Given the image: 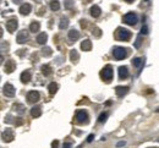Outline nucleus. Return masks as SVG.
Returning a JSON list of instances; mask_svg holds the SVG:
<instances>
[{
  "instance_id": "obj_1",
  "label": "nucleus",
  "mask_w": 159,
  "mask_h": 148,
  "mask_svg": "<svg viewBox=\"0 0 159 148\" xmlns=\"http://www.w3.org/2000/svg\"><path fill=\"white\" fill-rule=\"evenodd\" d=\"M116 38L119 40H122V42H127L128 39L131 38V32L126 28H117V32H116Z\"/></svg>"
},
{
  "instance_id": "obj_2",
  "label": "nucleus",
  "mask_w": 159,
  "mask_h": 148,
  "mask_svg": "<svg viewBox=\"0 0 159 148\" xmlns=\"http://www.w3.org/2000/svg\"><path fill=\"white\" fill-rule=\"evenodd\" d=\"M113 55L116 60H122L127 56V49L122 48V47H115L113 49Z\"/></svg>"
},
{
  "instance_id": "obj_3",
  "label": "nucleus",
  "mask_w": 159,
  "mask_h": 148,
  "mask_svg": "<svg viewBox=\"0 0 159 148\" xmlns=\"http://www.w3.org/2000/svg\"><path fill=\"white\" fill-rule=\"evenodd\" d=\"M101 77L105 81V82H110L113 79V69H111L110 65H107L102 71H101Z\"/></svg>"
},
{
  "instance_id": "obj_4",
  "label": "nucleus",
  "mask_w": 159,
  "mask_h": 148,
  "mask_svg": "<svg viewBox=\"0 0 159 148\" xmlns=\"http://www.w3.org/2000/svg\"><path fill=\"white\" fill-rule=\"evenodd\" d=\"M76 121L78 124H87L88 121V114L85 110H77L76 111Z\"/></svg>"
},
{
  "instance_id": "obj_5",
  "label": "nucleus",
  "mask_w": 159,
  "mask_h": 148,
  "mask_svg": "<svg viewBox=\"0 0 159 148\" xmlns=\"http://www.w3.org/2000/svg\"><path fill=\"white\" fill-rule=\"evenodd\" d=\"M124 22L126 23V25H130V26H135L137 23V16L135 15L133 13H128L124 16Z\"/></svg>"
},
{
  "instance_id": "obj_6",
  "label": "nucleus",
  "mask_w": 159,
  "mask_h": 148,
  "mask_svg": "<svg viewBox=\"0 0 159 148\" xmlns=\"http://www.w3.org/2000/svg\"><path fill=\"white\" fill-rule=\"evenodd\" d=\"M1 137H3V141H4V142H12L14 138H15L14 131H12L11 129H6V130H5V131L3 132Z\"/></svg>"
},
{
  "instance_id": "obj_7",
  "label": "nucleus",
  "mask_w": 159,
  "mask_h": 148,
  "mask_svg": "<svg viewBox=\"0 0 159 148\" xmlns=\"http://www.w3.org/2000/svg\"><path fill=\"white\" fill-rule=\"evenodd\" d=\"M39 98H40V94L37 91H31L27 94V99H28L29 103H37L39 100Z\"/></svg>"
},
{
  "instance_id": "obj_8",
  "label": "nucleus",
  "mask_w": 159,
  "mask_h": 148,
  "mask_svg": "<svg viewBox=\"0 0 159 148\" xmlns=\"http://www.w3.org/2000/svg\"><path fill=\"white\" fill-rule=\"evenodd\" d=\"M27 39H28V33H27L26 29H22V31H20L19 34H17V43H19V44H23V43L27 42Z\"/></svg>"
},
{
  "instance_id": "obj_9",
  "label": "nucleus",
  "mask_w": 159,
  "mask_h": 148,
  "mask_svg": "<svg viewBox=\"0 0 159 148\" xmlns=\"http://www.w3.org/2000/svg\"><path fill=\"white\" fill-rule=\"evenodd\" d=\"M4 94L6 97H14L15 96V87L11 83H6L4 86Z\"/></svg>"
},
{
  "instance_id": "obj_10",
  "label": "nucleus",
  "mask_w": 159,
  "mask_h": 148,
  "mask_svg": "<svg viewBox=\"0 0 159 148\" xmlns=\"http://www.w3.org/2000/svg\"><path fill=\"white\" fill-rule=\"evenodd\" d=\"M6 28L10 33H14L17 28V20L16 19H10L8 22H6Z\"/></svg>"
},
{
  "instance_id": "obj_11",
  "label": "nucleus",
  "mask_w": 159,
  "mask_h": 148,
  "mask_svg": "<svg viewBox=\"0 0 159 148\" xmlns=\"http://www.w3.org/2000/svg\"><path fill=\"white\" fill-rule=\"evenodd\" d=\"M15 69H16L15 61L12 60V59H9V60L6 61V64H5V72H6V74H11V72H14Z\"/></svg>"
},
{
  "instance_id": "obj_12",
  "label": "nucleus",
  "mask_w": 159,
  "mask_h": 148,
  "mask_svg": "<svg viewBox=\"0 0 159 148\" xmlns=\"http://www.w3.org/2000/svg\"><path fill=\"white\" fill-rule=\"evenodd\" d=\"M128 92V87H124V86H117L115 88V93L117 97H122Z\"/></svg>"
},
{
  "instance_id": "obj_13",
  "label": "nucleus",
  "mask_w": 159,
  "mask_h": 148,
  "mask_svg": "<svg viewBox=\"0 0 159 148\" xmlns=\"http://www.w3.org/2000/svg\"><path fill=\"white\" fill-rule=\"evenodd\" d=\"M128 77V70L126 66H120L119 67V79L120 80H125Z\"/></svg>"
},
{
  "instance_id": "obj_14",
  "label": "nucleus",
  "mask_w": 159,
  "mask_h": 148,
  "mask_svg": "<svg viewBox=\"0 0 159 148\" xmlns=\"http://www.w3.org/2000/svg\"><path fill=\"white\" fill-rule=\"evenodd\" d=\"M31 10H32V6L29 4H23L22 6L20 8V13L21 15H28L29 13H31Z\"/></svg>"
},
{
  "instance_id": "obj_15",
  "label": "nucleus",
  "mask_w": 159,
  "mask_h": 148,
  "mask_svg": "<svg viewBox=\"0 0 159 148\" xmlns=\"http://www.w3.org/2000/svg\"><path fill=\"white\" fill-rule=\"evenodd\" d=\"M29 80H31V72H29L28 70L23 71V72L21 74V81L23 82V83H27V82H29Z\"/></svg>"
},
{
  "instance_id": "obj_16",
  "label": "nucleus",
  "mask_w": 159,
  "mask_h": 148,
  "mask_svg": "<svg viewBox=\"0 0 159 148\" xmlns=\"http://www.w3.org/2000/svg\"><path fill=\"white\" fill-rule=\"evenodd\" d=\"M101 8L97 6V5H94V6L91 8V16L92 17H98V16H101Z\"/></svg>"
},
{
  "instance_id": "obj_17",
  "label": "nucleus",
  "mask_w": 159,
  "mask_h": 148,
  "mask_svg": "<svg viewBox=\"0 0 159 148\" xmlns=\"http://www.w3.org/2000/svg\"><path fill=\"white\" fill-rule=\"evenodd\" d=\"M81 48H82V50H86V51L91 50V49H92V43H91V40H90V39L83 40V42L81 43Z\"/></svg>"
},
{
  "instance_id": "obj_18",
  "label": "nucleus",
  "mask_w": 159,
  "mask_h": 148,
  "mask_svg": "<svg viewBox=\"0 0 159 148\" xmlns=\"http://www.w3.org/2000/svg\"><path fill=\"white\" fill-rule=\"evenodd\" d=\"M80 37V33L78 31H76V29H71V31L69 32V39L70 40H77Z\"/></svg>"
},
{
  "instance_id": "obj_19",
  "label": "nucleus",
  "mask_w": 159,
  "mask_h": 148,
  "mask_svg": "<svg viewBox=\"0 0 159 148\" xmlns=\"http://www.w3.org/2000/svg\"><path fill=\"white\" fill-rule=\"evenodd\" d=\"M143 59L142 58H135L133 59V60H132V65H133V66H136L137 69H141V67H142L143 66Z\"/></svg>"
},
{
  "instance_id": "obj_20",
  "label": "nucleus",
  "mask_w": 159,
  "mask_h": 148,
  "mask_svg": "<svg viewBox=\"0 0 159 148\" xmlns=\"http://www.w3.org/2000/svg\"><path fill=\"white\" fill-rule=\"evenodd\" d=\"M47 39H48L47 33H40V34H38V37H37V42H38V44H45Z\"/></svg>"
},
{
  "instance_id": "obj_21",
  "label": "nucleus",
  "mask_w": 159,
  "mask_h": 148,
  "mask_svg": "<svg viewBox=\"0 0 159 148\" xmlns=\"http://www.w3.org/2000/svg\"><path fill=\"white\" fill-rule=\"evenodd\" d=\"M40 114H42V110H40L39 106H34V108L31 109V115L33 117H38V116H40Z\"/></svg>"
},
{
  "instance_id": "obj_22",
  "label": "nucleus",
  "mask_w": 159,
  "mask_h": 148,
  "mask_svg": "<svg viewBox=\"0 0 159 148\" xmlns=\"http://www.w3.org/2000/svg\"><path fill=\"white\" fill-rule=\"evenodd\" d=\"M51 72H53V71H51V67L49 66V65H43V66H42V74L44 76H49Z\"/></svg>"
},
{
  "instance_id": "obj_23",
  "label": "nucleus",
  "mask_w": 159,
  "mask_h": 148,
  "mask_svg": "<svg viewBox=\"0 0 159 148\" xmlns=\"http://www.w3.org/2000/svg\"><path fill=\"white\" fill-rule=\"evenodd\" d=\"M39 27H40V25H39L38 22H32V23H31V26H29V31L36 33V32L39 31Z\"/></svg>"
},
{
  "instance_id": "obj_24",
  "label": "nucleus",
  "mask_w": 159,
  "mask_h": 148,
  "mask_svg": "<svg viewBox=\"0 0 159 148\" xmlns=\"http://www.w3.org/2000/svg\"><path fill=\"white\" fill-rule=\"evenodd\" d=\"M50 9L53 11H58L59 9H60V4H59L58 0H53V1H50Z\"/></svg>"
},
{
  "instance_id": "obj_25",
  "label": "nucleus",
  "mask_w": 159,
  "mask_h": 148,
  "mask_svg": "<svg viewBox=\"0 0 159 148\" xmlns=\"http://www.w3.org/2000/svg\"><path fill=\"white\" fill-rule=\"evenodd\" d=\"M48 90H49V93L50 94H55L56 91H58V85L55 83V82H53V83H50L48 86Z\"/></svg>"
},
{
  "instance_id": "obj_26",
  "label": "nucleus",
  "mask_w": 159,
  "mask_h": 148,
  "mask_svg": "<svg viewBox=\"0 0 159 148\" xmlns=\"http://www.w3.org/2000/svg\"><path fill=\"white\" fill-rule=\"evenodd\" d=\"M78 53L77 51H76L75 49L74 50H71V53H70V58H71V61L72 63H76V61H77L78 60Z\"/></svg>"
},
{
  "instance_id": "obj_27",
  "label": "nucleus",
  "mask_w": 159,
  "mask_h": 148,
  "mask_svg": "<svg viewBox=\"0 0 159 148\" xmlns=\"http://www.w3.org/2000/svg\"><path fill=\"white\" fill-rule=\"evenodd\" d=\"M69 26V20L65 19V17H62L61 21H60V25H59V28L60 29H64V28H66Z\"/></svg>"
},
{
  "instance_id": "obj_28",
  "label": "nucleus",
  "mask_w": 159,
  "mask_h": 148,
  "mask_svg": "<svg viewBox=\"0 0 159 148\" xmlns=\"http://www.w3.org/2000/svg\"><path fill=\"white\" fill-rule=\"evenodd\" d=\"M14 108H15V110L19 111L20 114L25 113V106H23L22 104H15V105H14Z\"/></svg>"
},
{
  "instance_id": "obj_29",
  "label": "nucleus",
  "mask_w": 159,
  "mask_h": 148,
  "mask_svg": "<svg viewBox=\"0 0 159 148\" xmlns=\"http://www.w3.org/2000/svg\"><path fill=\"white\" fill-rule=\"evenodd\" d=\"M141 43H142V37H141V35H138L137 39H136V42H135V48H140Z\"/></svg>"
},
{
  "instance_id": "obj_30",
  "label": "nucleus",
  "mask_w": 159,
  "mask_h": 148,
  "mask_svg": "<svg viewBox=\"0 0 159 148\" xmlns=\"http://www.w3.org/2000/svg\"><path fill=\"white\" fill-rule=\"evenodd\" d=\"M107 117H108V113H103V114H101V116H99L98 121L99 122H104L105 120H107Z\"/></svg>"
},
{
  "instance_id": "obj_31",
  "label": "nucleus",
  "mask_w": 159,
  "mask_h": 148,
  "mask_svg": "<svg viewBox=\"0 0 159 148\" xmlns=\"http://www.w3.org/2000/svg\"><path fill=\"white\" fill-rule=\"evenodd\" d=\"M43 55L44 56H50L51 55V49L50 48H44L43 49Z\"/></svg>"
},
{
  "instance_id": "obj_32",
  "label": "nucleus",
  "mask_w": 159,
  "mask_h": 148,
  "mask_svg": "<svg viewBox=\"0 0 159 148\" xmlns=\"http://www.w3.org/2000/svg\"><path fill=\"white\" fill-rule=\"evenodd\" d=\"M72 5H74L72 0H66V1H65V8H66V9H71Z\"/></svg>"
},
{
  "instance_id": "obj_33",
  "label": "nucleus",
  "mask_w": 159,
  "mask_h": 148,
  "mask_svg": "<svg viewBox=\"0 0 159 148\" xmlns=\"http://www.w3.org/2000/svg\"><path fill=\"white\" fill-rule=\"evenodd\" d=\"M93 34H96L97 37H99V35L102 34V32H101V29L99 28H96V29H93Z\"/></svg>"
},
{
  "instance_id": "obj_34",
  "label": "nucleus",
  "mask_w": 159,
  "mask_h": 148,
  "mask_svg": "<svg viewBox=\"0 0 159 148\" xmlns=\"http://www.w3.org/2000/svg\"><path fill=\"white\" fill-rule=\"evenodd\" d=\"M141 33H142V34H147V33H148V28H147V26L142 27V29H141Z\"/></svg>"
},
{
  "instance_id": "obj_35",
  "label": "nucleus",
  "mask_w": 159,
  "mask_h": 148,
  "mask_svg": "<svg viewBox=\"0 0 159 148\" xmlns=\"http://www.w3.org/2000/svg\"><path fill=\"white\" fill-rule=\"evenodd\" d=\"M72 147V145L70 143V142H66V143H64V147L62 148H71Z\"/></svg>"
},
{
  "instance_id": "obj_36",
  "label": "nucleus",
  "mask_w": 159,
  "mask_h": 148,
  "mask_svg": "<svg viewBox=\"0 0 159 148\" xmlns=\"http://www.w3.org/2000/svg\"><path fill=\"white\" fill-rule=\"evenodd\" d=\"M58 146H59V142H58V141L53 142V148H58Z\"/></svg>"
},
{
  "instance_id": "obj_37",
  "label": "nucleus",
  "mask_w": 159,
  "mask_h": 148,
  "mask_svg": "<svg viewBox=\"0 0 159 148\" xmlns=\"http://www.w3.org/2000/svg\"><path fill=\"white\" fill-rule=\"evenodd\" d=\"M93 137H94L93 135H90V136H88V138H87V141H88V142H92V141H93Z\"/></svg>"
},
{
  "instance_id": "obj_38",
  "label": "nucleus",
  "mask_w": 159,
  "mask_h": 148,
  "mask_svg": "<svg viewBox=\"0 0 159 148\" xmlns=\"http://www.w3.org/2000/svg\"><path fill=\"white\" fill-rule=\"evenodd\" d=\"M125 145H126V142H119V143H117V147H122Z\"/></svg>"
},
{
  "instance_id": "obj_39",
  "label": "nucleus",
  "mask_w": 159,
  "mask_h": 148,
  "mask_svg": "<svg viewBox=\"0 0 159 148\" xmlns=\"http://www.w3.org/2000/svg\"><path fill=\"white\" fill-rule=\"evenodd\" d=\"M3 61H4V56H3L1 54H0V65L3 64Z\"/></svg>"
},
{
  "instance_id": "obj_40",
  "label": "nucleus",
  "mask_w": 159,
  "mask_h": 148,
  "mask_svg": "<svg viewBox=\"0 0 159 148\" xmlns=\"http://www.w3.org/2000/svg\"><path fill=\"white\" fill-rule=\"evenodd\" d=\"M3 34H4V32H3V29H1V27H0V38L3 37Z\"/></svg>"
},
{
  "instance_id": "obj_41",
  "label": "nucleus",
  "mask_w": 159,
  "mask_h": 148,
  "mask_svg": "<svg viewBox=\"0 0 159 148\" xmlns=\"http://www.w3.org/2000/svg\"><path fill=\"white\" fill-rule=\"evenodd\" d=\"M14 1H15V3H20V1H21V0H14Z\"/></svg>"
},
{
  "instance_id": "obj_42",
  "label": "nucleus",
  "mask_w": 159,
  "mask_h": 148,
  "mask_svg": "<svg viewBox=\"0 0 159 148\" xmlns=\"http://www.w3.org/2000/svg\"><path fill=\"white\" fill-rule=\"evenodd\" d=\"M126 1H127V3H132V1H133V0H126Z\"/></svg>"
},
{
  "instance_id": "obj_43",
  "label": "nucleus",
  "mask_w": 159,
  "mask_h": 148,
  "mask_svg": "<svg viewBox=\"0 0 159 148\" xmlns=\"http://www.w3.org/2000/svg\"><path fill=\"white\" fill-rule=\"evenodd\" d=\"M36 1H40V0H36Z\"/></svg>"
}]
</instances>
